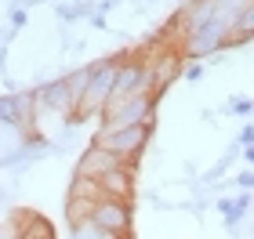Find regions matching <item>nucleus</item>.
<instances>
[{
	"label": "nucleus",
	"mask_w": 254,
	"mask_h": 239,
	"mask_svg": "<svg viewBox=\"0 0 254 239\" xmlns=\"http://www.w3.org/2000/svg\"><path fill=\"white\" fill-rule=\"evenodd\" d=\"M0 120H4V123H18V105H15V95H4V98H0Z\"/></svg>",
	"instance_id": "dca6fc26"
},
{
	"label": "nucleus",
	"mask_w": 254,
	"mask_h": 239,
	"mask_svg": "<svg viewBox=\"0 0 254 239\" xmlns=\"http://www.w3.org/2000/svg\"><path fill=\"white\" fill-rule=\"evenodd\" d=\"M251 239H254V236H251Z\"/></svg>",
	"instance_id": "b1692460"
},
{
	"label": "nucleus",
	"mask_w": 254,
	"mask_h": 239,
	"mask_svg": "<svg viewBox=\"0 0 254 239\" xmlns=\"http://www.w3.org/2000/svg\"><path fill=\"white\" fill-rule=\"evenodd\" d=\"M15 239H22V236H15Z\"/></svg>",
	"instance_id": "5701e85b"
},
{
	"label": "nucleus",
	"mask_w": 254,
	"mask_h": 239,
	"mask_svg": "<svg viewBox=\"0 0 254 239\" xmlns=\"http://www.w3.org/2000/svg\"><path fill=\"white\" fill-rule=\"evenodd\" d=\"M236 185L244 189V192H251V189H254V170H244V174L236 178Z\"/></svg>",
	"instance_id": "6ab92c4d"
},
{
	"label": "nucleus",
	"mask_w": 254,
	"mask_h": 239,
	"mask_svg": "<svg viewBox=\"0 0 254 239\" xmlns=\"http://www.w3.org/2000/svg\"><path fill=\"white\" fill-rule=\"evenodd\" d=\"M236 145H240V149H251V145H254V127H251V123L240 131V142H236Z\"/></svg>",
	"instance_id": "a211bd4d"
},
{
	"label": "nucleus",
	"mask_w": 254,
	"mask_h": 239,
	"mask_svg": "<svg viewBox=\"0 0 254 239\" xmlns=\"http://www.w3.org/2000/svg\"><path fill=\"white\" fill-rule=\"evenodd\" d=\"M91 221L98 229H106L109 236H131V203L127 199H98L91 210Z\"/></svg>",
	"instance_id": "39448f33"
},
{
	"label": "nucleus",
	"mask_w": 254,
	"mask_h": 239,
	"mask_svg": "<svg viewBox=\"0 0 254 239\" xmlns=\"http://www.w3.org/2000/svg\"><path fill=\"white\" fill-rule=\"evenodd\" d=\"M18 236L22 239H55V229L40 214H22L18 218Z\"/></svg>",
	"instance_id": "9d476101"
},
{
	"label": "nucleus",
	"mask_w": 254,
	"mask_h": 239,
	"mask_svg": "<svg viewBox=\"0 0 254 239\" xmlns=\"http://www.w3.org/2000/svg\"><path fill=\"white\" fill-rule=\"evenodd\" d=\"M247 7H251V0H214L218 18H222L229 29H236V22H240V15H244Z\"/></svg>",
	"instance_id": "f8f14e48"
},
{
	"label": "nucleus",
	"mask_w": 254,
	"mask_h": 239,
	"mask_svg": "<svg viewBox=\"0 0 254 239\" xmlns=\"http://www.w3.org/2000/svg\"><path fill=\"white\" fill-rule=\"evenodd\" d=\"M149 131H153V127H145V123H134V127H120V131H109V134L98 131L95 142L106 145L109 152H117L124 163H138V156H142L145 142H149Z\"/></svg>",
	"instance_id": "f257e3e1"
},
{
	"label": "nucleus",
	"mask_w": 254,
	"mask_h": 239,
	"mask_svg": "<svg viewBox=\"0 0 254 239\" xmlns=\"http://www.w3.org/2000/svg\"><path fill=\"white\" fill-rule=\"evenodd\" d=\"M225 44H233V29H229L222 18H214V22H207V26L186 33V40H182V51H186V54H196V58H203V54L222 51Z\"/></svg>",
	"instance_id": "7ed1b4c3"
},
{
	"label": "nucleus",
	"mask_w": 254,
	"mask_h": 239,
	"mask_svg": "<svg viewBox=\"0 0 254 239\" xmlns=\"http://www.w3.org/2000/svg\"><path fill=\"white\" fill-rule=\"evenodd\" d=\"M149 65H153V87H156V91H164L171 80L182 73V65H178V51H164L160 58H149Z\"/></svg>",
	"instance_id": "1a4fd4ad"
},
{
	"label": "nucleus",
	"mask_w": 254,
	"mask_h": 239,
	"mask_svg": "<svg viewBox=\"0 0 254 239\" xmlns=\"http://www.w3.org/2000/svg\"><path fill=\"white\" fill-rule=\"evenodd\" d=\"M233 40H254V0H251V7L244 15H240L236 29H233Z\"/></svg>",
	"instance_id": "2eb2a0df"
},
{
	"label": "nucleus",
	"mask_w": 254,
	"mask_h": 239,
	"mask_svg": "<svg viewBox=\"0 0 254 239\" xmlns=\"http://www.w3.org/2000/svg\"><path fill=\"white\" fill-rule=\"evenodd\" d=\"M124 159L117 156V152H109L106 145H91V149L84 152V159H80V167H76V174H84V178H102L106 170H113V167H120Z\"/></svg>",
	"instance_id": "6e6552de"
},
{
	"label": "nucleus",
	"mask_w": 254,
	"mask_h": 239,
	"mask_svg": "<svg viewBox=\"0 0 254 239\" xmlns=\"http://www.w3.org/2000/svg\"><path fill=\"white\" fill-rule=\"evenodd\" d=\"M186 76H189V80H200V76H203V65H189Z\"/></svg>",
	"instance_id": "aec40b11"
},
{
	"label": "nucleus",
	"mask_w": 254,
	"mask_h": 239,
	"mask_svg": "<svg viewBox=\"0 0 254 239\" xmlns=\"http://www.w3.org/2000/svg\"><path fill=\"white\" fill-rule=\"evenodd\" d=\"M229 109L240 112V116H247V112H254V101H247V98H233V101H229Z\"/></svg>",
	"instance_id": "f3484780"
},
{
	"label": "nucleus",
	"mask_w": 254,
	"mask_h": 239,
	"mask_svg": "<svg viewBox=\"0 0 254 239\" xmlns=\"http://www.w3.org/2000/svg\"><path fill=\"white\" fill-rule=\"evenodd\" d=\"M134 123H145V127H153V95H138V98H131V101H124L120 109L106 112L102 134L120 131V127H134Z\"/></svg>",
	"instance_id": "20e7f679"
},
{
	"label": "nucleus",
	"mask_w": 254,
	"mask_h": 239,
	"mask_svg": "<svg viewBox=\"0 0 254 239\" xmlns=\"http://www.w3.org/2000/svg\"><path fill=\"white\" fill-rule=\"evenodd\" d=\"M69 199H87V203H98V199H106V196H102L98 178H84V174H76L73 189H69Z\"/></svg>",
	"instance_id": "9b49d317"
},
{
	"label": "nucleus",
	"mask_w": 254,
	"mask_h": 239,
	"mask_svg": "<svg viewBox=\"0 0 254 239\" xmlns=\"http://www.w3.org/2000/svg\"><path fill=\"white\" fill-rule=\"evenodd\" d=\"M91 73H95V65H84V69H76L73 76H65V84H69V91H73L76 105L87 98V91H91Z\"/></svg>",
	"instance_id": "ddd939ff"
},
{
	"label": "nucleus",
	"mask_w": 254,
	"mask_h": 239,
	"mask_svg": "<svg viewBox=\"0 0 254 239\" xmlns=\"http://www.w3.org/2000/svg\"><path fill=\"white\" fill-rule=\"evenodd\" d=\"M37 105L73 116V112H76V98H73V91H69L65 80H55V84H44V87L37 91Z\"/></svg>",
	"instance_id": "0eeeda50"
},
{
	"label": "nucleus",
	"mask_w": 254,
	"mask_h": 239,
	"mask_svg": "<svg viewBox=\"0 0 254 239\" xmlns=\"http://www.w3.org/2000/svg\"><path fill=\"white\" fill-rule=\"evenodd\" d=\"M113 239H131V236H113Z\"/></svg>",
	"instance_id": "4be33fe9"
},
{
	"label": "nucleus",
	"mask_w": 254,
	"mask_h": 239,
	"mask_svg": "<svg viewBox=\"0 0 254 239\" xmlns=\"http://www.w3.org/2000/svg\"><path fill=\"white\" fill-rule=\"evenodd\" d=\"M69 229H73V239H113L106 229H98V225L95 221H80V225H69Z\"/></svg>",
	"instance_id": "4468645a"
},
{
	"label": "nucleus",
	"mask_w": 254,
	"mask_h": 239,
	"mask_svg": "<svg viewBox=\"0 0 254 239\" xmlns=\"http://www.w3.org/2000/svg\"><path fill=\"white\" fill-rule=\"evenodd\" d=\"M117 65L120 62H98L95 73H91V91L87 98L76 105V116H87V112H106L109 98H113V84H117Z\"/></svg>",
	"instance_id": "f03ea898"
},
{
	"label": "nucleus",
	"mask_w": 254,
	"mask_h": 239,
	"mask_svg": "<svg viewBox=\"0 0 254 239\" xmlns=\"http://www.w3.org/2000/svg\"><path fill=\"white\" fill-rule=\"evenodd\" d=\"M98 185H102V196L131 203V192H134V163H120V167L106 170V174L98 178Z\"/></svg>",
	"instance_id": "423d86ee"
},
{
	"label": "nucleus",
	"mask_w": 254,
	"mask_h": 239,
	"mask_svg": "<svg viewBox=\"0 0 254 239\" xmlns=\"http://www.w3.org/2000/svg\"><path fill=\"white\" fill-rule=\"evenodd\" d=\"M244 156L251 159V163H254V145H251V149H244Z\"/></svg>",
	"instance_id": "412c9836"
}]
</instances>
